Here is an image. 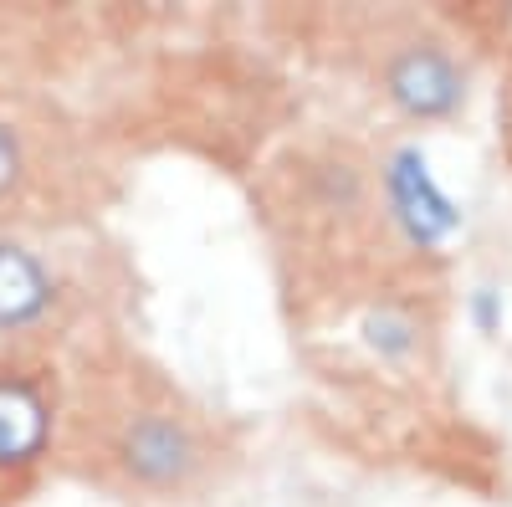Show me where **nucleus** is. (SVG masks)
<instances>
[{"mask_svg":"<svg viewBox=\"0 0 512 507\" xmlns=\"http://www.w3.org/2000/svg\"><path fill=\"white\" fill-rule=\"evenodd\" d=\"M52 410L21 374H0V472H21L47 451Z\"/></svg>","mask_w":512,"mask_h":507,"instance_id":"obj_5","label":"nucleus"},{"mask_svg":"<svg viewBox=\"0 0 512 507\" xmlns=\"http://www.w3.org/2000/svg\"><path fill=\"white\" fill-rule=\"evenodd\" d=\"M472 308H477V323H482V333H492L497 323H502V313H497V303H492V287H482L477 298H472Z\"/></svg>","mask_w":512,"mask_h":507,"instance_id":"obj_8","label":"nucleus"},{"mask_svg":"<svg viewBox=\"0 0 512 507\" xmlns=\"http://www.w3.org/2000/svg\"><path fill=\"white\" fill-rule=\"evenodd\" d=\"M379 185H384V205H390L395 231L410 246L436 251L461 231V205L446 195V185L436 180V169L420 144H395L379 169Z\"/></svg>","mask_w":512,"mask_h":507,"instance_id":"obj_3","label":"nucleus"},{"mask_svg":"<svg viewBox=\"0 0 512 507\" xmlns=\"http://www.w3.org/2000/svg\"><path fill=\"white\" fill-rule=\"evenodd\" d=\"M379 88H384V103L410 123H451L466 108L472 77H466L461 57L446 47V41L410 36L384 57Z\"/></svg>","mask_w":512,"mask_h":507,"instance_id":"obj_1","label":"nucleus"},{"mask_svg":"<svg viewBox=\"0 0 512 507\" xmlns=\"http://www.w3.org/2000/svg\"><path fill=\"white\" fill-rule=\"evenodd\" d=\"M415 333H420L415 318H410L405 308H395V303H379V308H369V318H364L369 349H374L379 359H390V364H400V359L415 354V344H420Z\"/></svg>","mask_w":512,"mask_h":507,"instance_id":"obj_6","label":"nucleus"},{"mask_svg":"<svg viewBox=\"0 0 512 507\" xmlns=\"http://www.w3.org/2000/svg\"><path fill=\"white\" fill-rule=\"evenodd\" d=\"M118 467L144 492H190L205 472V441L175 410H139L118 431Z\"/></svg>","mask_w":512,"mask_h":507,"instance_id":"obj_2","label":"nucleus"},{"mask_svg":"<svg viewBox=\"0 0 512 507\" xmlns=\"http://www.w3.org/2000/svg\"><path fill=\"white\" fill-rule=\"evenodd\" d=\"M57 308V277L31 246L0 236V333H31Z\"/></svg>","mask_w":512,"mask_h":507,"instance_id":"obj_4","label":"nucleus"},{"mask_svg":"<svg viewBox=\"0 0 512 507\" xmlns=\"http://www.w3.org/2000/svg\"><path fill=\"white\" fill-rule=\"evenodd\" d=\"M26 175V154H21V134L0 118V195H11Z\"/></svg>","mask_w":512,"mask_h":507,"instance_id":"obj_7","label":"nucleus"}]
</instances>
